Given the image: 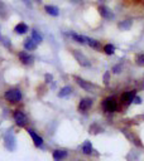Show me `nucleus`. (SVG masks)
<instances>
[{"label":"nucleus","instance_id":"obj_1","mask_svg":"<svg viewBox=\"0 0 144 161\" xmlns=\"http://www.w3.org/2000/svg\"><path fill=\"white\" fill-rule=\"evenodd\" d=\"M4 97L8 102L10 103H18L20 102L23 99V94L20 90H18V88H11V90H8L5 93H4Z\"/></svg>","mask_w":144,"mask_h":161},{"label":"nucleus","instance_id":"obj_2","mask_svg":"<svg viewBox=\"0 0 144 161\" xmlns=\"http://www.w3.org/2000/svg\"><path fill=\"white\" fill-rule=\"evenodd\" d=\"M73 79H75V82L86 92H95L96 90H99V87L96 86V84L91 83V82H89V80L82 79L81 77H78V76H73Z\"/></svg>","mask_w":144,"mask_h":161},{"label":"nucleus","instance_id":"obj_3","mask_svg":"<svg viewBox=\"0 0 144 161\" xmlns=\"http://www.w3.org/2000/svg\"><path fill=\"white\" fill-rule=\"evenodd\" d=\"M101 106H102V108H104V111H108V112H115V111H117L116 98L113 97V96L102 99Z\"/></svg>","mask_w":144,"mask_h":161},{"label":"nucleus","instance_id":"obj_4","mask_svg":"<svg viewBox=\"0 0 144 161\" xmlns=\"http://www.w3.org/2000/svg\"><path fill=\"white\" fill-rule=\"evenodd\" d=\"M72 54H73V57H75V59H76V62H77L80 66L81 67H91V62H90V59L87 58V57L83 54V53L81 52V51H78V49H73L72 51Z\"/></svg>","mask_w":144,"mask_h":161},{"label":"nucleus","instance_id":"obj_5","mask_svg":"<svg viewBox=\"0 0 144 161\" xmlns=\"http://www.w3.org/2000/svg\"><path fill=\"white\" fill-rule=\"evenodd\" d=\"M18 58H19V60H20V63L24 64V66H32V64L34 63V60H36V58H34V56L32 54V53L25 51V49L18 53Z\"/></svg>","mask_w":144,"mask_h":161},{"label":"nucleus","instance_id":"obj_6","mask_svg":"<svg viewBox=\"0 0 144 161\" xmlns=\"http://www.w3.org/2000/svg\"><path fill=\"white\" fill-rule=\"evenodd\" d=\"M97 11L99 14L101 15L102 19H106V20H113L114 18H115V15H114L113 10L110 9L109 6L104 5V4H100V5H97Z\"/></svg>","mask_w":144,"mask_h":161},{"label":"nucleus","instance_id":"obj_7","mask_svg":"<svg viewBox=\"0 0 144 161\" xmlns=\"http://www.w3.org/2000/svg\"><path fill=\"white\" fill-rule=\"evenodd\" d=\"M13 117H14V120H15V124H17L19 127H25V125L28 124V118H27L25 116V113L24 112H22V111H14L13 112Z\"/></svg>","mask_w":144,"mask_h":161},{"label":"nucleus","instance_id":"obj_8","mask_svg":"<svg viewBox=\"0 0 144 161\" xmlns=\"http://www.w3.org/2000/svg\"><path fill=\"white\" fill-rule=\"evenodd\" d=\"M94 105V99L90 98V97H86V98H82L78 103V111L80 112H86L89 111L91 107Z\"/></svg>","mask_w":144,"mask_h":161},{"label":"nucleus","instance_id":"obj_9","mask_svg":"<svg viewBox=\"0 0 144 161\" xmlns=\"http://www.w3.org/2000/svg\"><path fill=\"white\" fill-rule=\"evenodd\" d=\"M136 96V91H130V92H124L121 94V102L124 103L125 106H129L131 102H134V97Z\"/></svg>","mask_w":144,"mask_h":161},{"label":"nucleus","instance_id":"obj_10","mask_svg":"<svg viewBox=\"0 0 144 161\" xmlns=\"http://www.w3.org/2000/svg\"><path fill=\"white\" fill-rule=\"evenodd\" d=\"M28 131V133L30 135V137H32V140H33V144H34V146H37V147H41L42 145H43V139L38 135L37 132H34V130L32 128H28L27 130Z\"/></svg>","mask_w":144,"mask_h":161},{"label":"nucleus","instance_id":"obj_11","mask_svg":"<svg viewBox=\"0 0 144 161\" xmlns=\"http://www.w3.org/2000/svg\"><path fill=\"white\" fill-rule=\"evenodd\" d=\"M28 30H29V26L24 22H19L18 24L14 26V32L19 34V35H24V34L28 33Z\"/></svg>","mask_w":144,"mask_h":161},{"label":"nucleus","instance_id":"obj_12","mask_svg":"<svg viewBox=\"0 0 144 161\" xmlns=\"http://www.w3.org/2000/svg\"><path fill=\"white\" fill-rule=\"evenodd\" d=\"M23 47H24L25 51H28V52H33V51H36L37 47H38V44L34 42L32 38H27V39L24 40V43H23Z\"/></svg>","mask_w":144,"mask_h":161},{"label":"nucleus","instance_id":"obj_13","mask_svg":"<svg viewBox=\"0 0 144 161\" xmlns=\"http://www.w3.org/2000/svg\"><path fill=\"white\" fill-rule=\"evenodd\" d=\"M44 10H45V13H47L48 15H51V17H53V18H56V17H58V15H59V9L56 5L47 4V5H44Z\"/></svg>","mask_w":144,"mask_h":161},{"label":"nucleus","instance_id":"obj_14","mask_svg":"<svg viewBox=\"0 0 144 161\" xmlns=\"http://www.w3.org/2000/svg\"><path fill=\"white\" fill-rule=\"evenodd\" d=\"M68 35H70L75 42H77V43H80V44H87V37L86 35H81V34L75 33V32L68 33Z\"/></svg>","mask_w":144,"mask_h":161},{"label":"nucleus","instance_id":"obj_15","mask_svg":"<svg viewBox=\"0 0 144 161\" xmlns=\"http://www.w3.org/2000/svg\"><path fill=\"white\" fill-rule=\"evenodd\" d=\"M53 160L55 161H61V160H63V159H66L67 156H68V152L66 150H55L53 151Z\"/></svg>","mask_w":144,"mask_h":161},{"label":"nucleus","instance_id":"obj_16","mask_svg":"<svg viewBox=\"0 0 144 161\" xmlns=\"http://www.w3.org/2000/svg\"><path fill=\"white\" fill-rule=\"evenodd\" d=\"M87 45H89V47H91L92 49H96V51H99V49L102 48L100 40L95 39V38H91V37H87Z\"/></svg>","mask_w":144,"mask_h":161},{"label":"nucleus","instance_id":"obj_17","mask_svg":"<svg viewBox=\"0 0 144 161\" xmlns=\"http://www.w3.org/2000/svg\"><path fill=\"white\" fill-rule=\"evenodd\" d=\"M131 25H133L131 19H124V20L117 23V28H119L120 30H129L131 28Z\"/></svg>","mask_w":144,"mask_h":161},{"label":"nucleus","instance_id":"obj_18","mask_svg":"<svg viewBox=\"0 0 144 161\" xmlns=\"http://www.w3.org/2000/svg\"><path fill=\"white\" fill-rule=\"evenodd\" d=\"M30 38H32V39L36 42L37 44H41L42 42H43V35H42V33L39 32V30H37V29H33V30H32Z\"/></svg>","mask_w":144,"mask_h":161},{"label":"nucleus","instance_id":"obj_19","mask_svg":"<svg viewBox=\"0 0 144 161\" xmlns=\"http://www.w3.org/2000/svg\"><path fill=\"white\" fill-rule=\"evenodd\" d=\"M94 151V147H92V144L90 141H85L82 145V154L83 155H91Z\"/></svg>","mask_w":144,"mask_h":161},{"label":"nucleus","instance_id":"obj_20","mask_svg":"<svg viewBox=\"0 0 144 161\" xmlns=\"http://www.w3.org/2000/svg\"><path fill=\"white\" fill-rule=\"evenodd\" d=\"M72 93V87L71 86H64L61 88V91L58 92V97L59 98H64L67 96H70Z\"/></svg>","mask_w":144,"mask_h":161},{"label":"nucleus","instance_id":"obj_21","mask_svg":"<svg viewBox=\"0 0 144 161\" xmlns=\"http://www.w3.org/2000/svg\"><path fill=\"white\" fill-rule=\"evenodd\" d=\"M102 51H104V53L106 56H113L114 53H115V45L111 44V43H108L102 47Z\"/></svg>","mask_w":144,"mask_h":161},{"label":"nucleus","instance_id":"obj_22","mask_svg":"<svg viewBox=\"0 0 144 161\" xmlns=\"http://www.w3.org/2000/svg\"><path fill=\"white\" fill-rule=\"evenodd\" d=\"M135 63L139 67H144V53H140L135 57Z\"/></svg>","mask_w":144,"mask_h":161},{"label":"nucleus","instance_id":"obj_23","mask_svg":"<svg viewBox=\"0 0 144 161\" xmlns=\"http://www.w3.org/2000/svg\"><path fill=\"white\" fill-rule=\"evenodd\" d=\"M113 73L114 74H119L121 73V71H123V64H115V66L113 67Z\"/></svg>","mask_w":144,"mask_h":161},{"label":"nucleus","instance_id":"obj_24","mask_svg":"<svg viewBox=\"0 0 144 161\" xmlns=\"http://www.w3.org/2000/svg\"><path fill=\"white\" fill-rule=\"evenodd\" d=\"M109 83H110V73L106 72L104 74V84H109Z\"/></svg>","mask_w":144,"mask_h":161},{"label":"nucleus","instance_id":"obj_25","mask_svg":"<svg viewBox=\"0 0 144 161\" xmlns=\"http://www.w3.org/2000/svg\"><path fill=\"white\" fill-rule=\"evenodd\" d=\"M44 79H45V82H47V83H51L52 80H53V76L49 74V73H47V74L44 76Z\"/></svg>","mask_w":144,"mask_h":161},{"label":"nucleus","instance_id":"obj_26","mask_svg":"<svg viewBox=\"0 0 144 161\" xmlns=\"http://www.w3.org/2000/svg\"><path fill=\"white\" fill-rule=\"evenodd\" d=\"M134 103H136V105H140V103H142V98H140L139 96H135V97H134Z\"/></svg>","mask_w":144,"mask_h":161},{"label":"nucleus","instance_id":"obj_27","mask_svg":"<svg viewBox=\"0 0 144 161\" xmlns=\"http://www.w3.org/2000/svg\"><path fill=\"white\" fill-rule=\"evenodd\" d=\"M22 1L24 3V4H25V5L28 6V8H32V1H30V0H22Z\"/></svg>","mask_w":144,"mask_h":161},{"label":"nucleus","instance_id":"obj_28","mask_svg":"<svg viewBox=\"0 0 144 161\" xmlns=\"http://www.w3.org/2000/svg\"><path fill=\"white\" fill-rule=\"evenodd\" d=\"M33 3H37V4H42L43 3V0H32Z\"/></svg>","mask_w":144,"mask_h":161},{"label":"nucleus","instance_id":"obj_29","mask_svg":"<svg viewBox=\"0 0 144 161\" xmlns=\"http://www.w3.org/2000/svg\"><path fill=\"white\" fill-rule=\"evenodd\" d=\"M0 37H1V35H0Z\"/></svg>","mask_w":144,"mask_h":161}]
</instances>
